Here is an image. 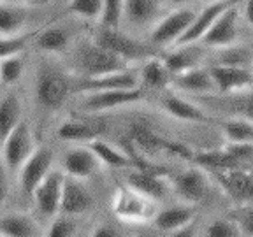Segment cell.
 <instances>
[{"label": "cell", "mask_w": 253, "mask_h": 237, "mask_svg": "<svg viewBox=\"0 0 253 237\" xmlns=\"http://www.w3.org/2000/svg\"><path fill=\"white\" fill-rule=\"evenodd\" d=\"M111 209L118 220L128 225H144L151 223L157 214V200L146 197L144 194L134 190L128 185L116 186L113 198H111Z\"/></svg>", "instance_id": "cell-1"}, {"label": "cell", "mask_w": 253, "mask_h": 237, "mask_svg": "<svg viewBox=\"0 0 253 237\" xmlns=\"http://www.w3.org/2000/svg\"><path fill=\"white\" fill-rule=\"evenodd\" d=\"M78 76L83 78H97V76L111 74L128 69V62L120 58L113 51L102 47L100 44L84 42L78 49Z\"/></svg>", "instance_id": "cell-2"}, {"label": "cell", "mask_w": 253, "mask_h": 237, "mask_svg": "<svg viewBox=\"0 0 253 237\" xmlns=\"http://www.w3.org/2000/svg\"><path fill=\"white\" fill-rule=\"evenodd\" d=\"M36 135L34 130L30 128L27 121L21 119L18 125L12 128V132L4 139V142L0 144V157L4 162L5 169H7L9 176H16L20 167L25 163L32 151L36 150Z\"/></svg>", "instance_id": "cell-3"}, {"label": "cell", "mask_w": 253, "mask_h": 237, "mask_svg": "<svg viewBox=\"0 0 253 237\" xmlns=\"http://www.w3.org/2000/svg\"><path fill=\"white\" fill-rule=\"evenodd\" d=\"M72 91V78L55 69H44L36 81V99L46 111H58Z\"/></svg>", "instance_id": "cell-4"}, {"label": "cell", "mask_w": 253, "mask_h": 237, "mask_svg": "<svg viewBox=\"0 0 253 237\" xmlns=\"http://www.w3.org/2000/svg\"><path fill=\"white\" fill-rule=\"evenodd\" d=\"M146 97L144 88H128V90H99V91H88L83 93L79 99V109L86 113V115H99L111 109H118L123 106H130V104L141 102Z\"/></svg>", "instance_id": "cell-5"}, {"label": "cell", "mask_w": 253, "mask_h": 237, "mask_svg": "<svg viewBox=\"0 0 253 237\" xmlns=\"http://www.w3.org/2000/svg\"><path fill=\"white\" fill-rule=\"evenodd\" d=\"M95 42L113 51L128 63L155 56L153 47L120 32V28H100V32L95 36Z\"/></svg>", "instance_id": "cell-6"}, {"label": "cell", "mask_w": 253, "mask_h": 237, "mask_svg": "<svg viewBox=\"0 0 253 237\" xmlns=\"http://www.w3.org/2000/svg\"><path fill=\"white\" fill-rule=\"evenodd\" d=\"M194 16H195L194 9L186 7V5L176 7L169 14H166L164 18L155 21L150 34V42L157 47L174 46L176 40L183 36V32L192 23Z\"/></svg>", "instance_id": "cell-7"}, {"label": "cell", "mask_w": 253, "mask_h": 237, "mask_svg": "<svg viewBox=\"0 0 253 237\" xmlns=\"http://www.w3.org/2000/svg\"><path fill=\"white\" fill-rule=\"evenodd\" d=\"M53 158H55V155H53L51 148L47 146H37L32 151V155L25 160V163L16 174L18 181H20L21 194L32 197L34 190L46 178V174L53 169Z\"/></svg>", "instance_id": "cell-8"}, {"label": "cell", "mask_w": 253, "mask_h": 237, "mask_svg": "<svg viewBox=\"0 0 253 237\" xmlns=\"http://www.w3.org/2000/svg\"><path fill=\"white\" fill-rule=\"evenodd\" d=\"M214 181L237 204H253V167L239 165L216 170Z\"/></svg>", "instance_id": "cell-9"}, {"label": "cell", "mask_w": 253, "mask_h": 237, "mask_svg": "<svg viewBox=\"0 0 253 237\" xmlns=\"http://www.w3.org/2000/svg\"><path fill=\"white\" fill-rule=\"evenodd\" d=\"M237 28H239V4H230L225 11L218 14L210 30L206 32L199 42L214 49L232 46L237 40Z\"/></svg>", "instance_id": "cell-10"}, {"label": "cell", "mask_w": 253, "mask_h": 237, "mask_svg": "<svg viewBox=\"0 0 253 237\" xmlns=\"http://www.w3.org/2000/svg\"><path fill=\"white\" fill-rule=\"evenodd\" d=\"M210 178L202 167H190L170 179V188L186 204H199L210 194Z\"/></svg>", "instance_id": "cell-11"}, {"label": "cell", "mask_w": 253, "mask_h": 237, "mask_svg": "<svg viewBox=\"0 0 253 237\" xmlns=\"http://www.w3.org/2000/svg\"><path fill=\"white\" fill-rule=\"evenodd\" d=\"M63 179H65L63 170L60 172V170L51 169L32 194L36 211L46 220H51L55 214L60 213V197H62Z\"/></svg>", "instance_id": "cell-12"}, {"label": "cell", "mask_w": 253, "mask_h": 237, "mask_svg": "<svg viewBox=\"0 0 253 237\" xmlns=\"http://www.w3.org/2000/svg\"><path fill=\"white\" fill-rule=\"evenodd\" d=\"M139 74L130 69L120 72H111V74L97 76V78H78L72 79V91L74 93H88V91H99V90H128V88H137Z\"/></svg>", "instance_id": "cell-13"}, {"label": "cell", "mask_w": 253, "mask_h": 237, "mask_svg": "<svg viewBox=\"0 0 253 237\" xmlns=\"http://www.w3.org/2000/svg\"><path fill=\"white\" fill-rule=\"evenodd\" d=\"M210 74L213 78L214 90L221 95H236L253 88V72L246 67L214 63L210 67Z\"/></svg>", "instance_id": "cell-14"}, {"label": "cell", "mask_w": 253, "mask_h": 237, "mask_svg": "<svg viewBox=\"0 0 253 237\" xmlns=\"http://www.w3.org/2000/svg\"><path fill=\"white\" fill-rule=\"evenodd\" d=\"M100 165H102L100 160L88 144L86 146L74 144L67 148L62 157V170L65 176L71 178L88 179L99 172Z\"/></svg>", "instance_id": "cell-15"}, {"label": "cell", "mask_w": 253, "mask_h": 237, "mask_svg": "<svg viewBox=\"0 0 253 237\" xmlns=\"http://www.w3.org/2000/svg\"><path fill=\"white\" fill-rule=\"evenodd\" d=\"M71 118L65 119L56 128V137L65 142H90L97 137H102L107 130V123L104 119L93 118Z\"/></svg>", "instance_id": "cell-16"}, {"label": "cell", "mask_w": 253, "mask_h": 237, "mask_svg": "<svg viewBox=\"0 0 253 237\" xmlns=\"http://www.w3.org/2000/svg\"><path fill=\"white\" fill-rule=\"evenodd\" d=\"M83 179L65 176L62 186V197H60V213L71 214V216H83L91 209L93 197L90 190L83 185Z\"/></svg>", "instance_id": "cell-17"}, {"label": "cell", "mask_w": 253, "mask_h": 237, "mask_svg": "<svg viewBox=\"0 0 253 237\" xmlns=\"http://www.w3.org/2000/svg\"><path fill=\"white\" fill-rule=\"evenodd\" d=\"M126 185L134 190L144 194L153 200H160L167 195L170 183L167 181L166 169L157 170H142V169H128L126 174Z\"/></svg>", "instance_id": "cell-18"}, {"label": "cell", "mask_w": 253, "mask_h": 237, "mask_svg": "<svg viewBox=\"0 0 253 237\" xmlns=\"http://www.w3.org/2000/svg\"><path fill=\"white\" fill-rule=\"evenodd\" d=\"M230 4H236L234 0H216V2H210L201 12H195L194 20L188 25L183 36L176 40L174 46H185V44H197L199 40L204 37V34L210 30L213 21L218 18L221 11H225Z\"/></svg>", "instance_id": "cell-19"}, {"label": "cell", "mask_w": 253, "mask_h": 237, "mask_svg": "<svg viewBox=\"0 0 253 237\" xmlns=\"http://www.w3.org/2000/svg\"><path fill=\"white\" fill-rule=\"evenodd\" d=\"M125 137L134 144V148L142 153L144 157H151V155H157L160 151H166L167 141L169 139L158 135L157 132L153 130V126L148 121H142V119H137V121H132L126 128Z\"/></svg>", "instance_id": "cell-20"}, {"label": "cell", "mask_w": 253, "mask_h": 237, "mask_svg": "<svg viewBox=\"0 0 253 237\" xmlns=\"http://www.w3.org/2000/svg\"><path fill=\"white\" fill-rule=\"evenodd\" d=\"M197 216V211H195L194 204H178V205H170L166 209L157 211L155 218L151 220L155 230L162 234H169L172 236L174 232H178L179 229H183L185 225L195 221Z\"/></svg>", "instance_id": "cell-21"}, {"label": "cell", "mask_w": 253, "mask_h": 237, "mask_svg": "<svg viewBox=\"0 0 253 237\" xmlns=\"http://www.w3.org/2000/svg\"><path fill=\"white\" fill-rule=\"evenodd\" d=\"M170 86L176 88L178 91L195 93V95H206L216 91L214 90L213 78L210 74V69H204L201 65L174 74L170 78Z\"/></svg>", "instance_id": "cell-22"}, {"label": "cell", "mask_w": 253, "mask_h": 237, "mask_svg": "<svg viewBox=\"0 0 253 237\" xmlns=\"http://www.w3.org/2000/svg\"><path fill=\"white\" fill-rule=\"evenodd\" d=\"M164 0H125L123 18L132 27H148L158 20Z\"/></svg>", "instance_id": "cell-23"}, {"label": "cell", "mask_w": 253, "mask_h": 237, "mask_svg": "<svg viewBox=\"0 0 253 237\" xmlns=\"http://www.w3.org/2000/svg\"><path fill=\"white\" fill-rule=\"evenodd\" d=\"M160 104H162V109L174 119L188 123H211V118L206 115L201 107L188 102V100L179 97V95H166Z\"/></svg>", "instance_id": "cell-24"}, {"label": "cell", "mask_w": 253, "mask_h": 237, "mask_svg": "<svg viewBox=\"0 0 253 237\" xmlns=\"http://www.w3.org/2000/svg\"><path fill=\"white\" fill-rule=\"evenodd\" d=\"M72 36L65 27H46L36 32L32 46H36L39 51L49 53V55H60L65 53L71 46Z\"/></svg>", "instance_id": "cell-25"}, {"label": "cell", "mask_w": 253, "mask_h": 237, "mask_svg": "<svg viewBox=\"0 0 253 237\" xmlns=\"http://www.w3.org/2000/svg\"><path fill=\"white\" fill-rule=\"evenodd\" d=\"M41 236V227L25 213L0 214V237H36Z\"/></svg>", "instance_id": "cell-26"}, {"label": "cell", "mask_w": 253, "mask_h": 237, "mask_svg": "<svg viewBox=\"0 0 253 237\" xmlns=\"http://www.w3.org/2000/svg\"><path fill=\"white\" fill-rule=\"evenodd\" d=\"M202 47L195 46V44H185V46H174V49L167 51L162 58V62L166 63V67L169 69L170 74H178L186 69L197 67L199 62L202 58Z\"/></svg>", "instance_id": "cell-27"}, {"label": "cell", "mask_w": 253, "mask_h": 237, "mask_svg": "<svg viewBox=\"0 0 253 237\" xmlns=\"http://www.w3.org/2000/svg\"><path fill=\"white\" fill-rule=\"evenodd\" d=\"M170 78L172 74L166 67L162 58L151 56L142 63L141 72H139V84L144 90H164L170 86Z\"/></svg>", "instance_id": "cell-28"}, {"label": "cell", "mask_w": 253, "mask_h": 237, "mask_svg": "<svg viewBox=\"0 0 253 237\" xmlns=\"http://www.w3.org/2000/svg\"><path fill=\"white\" fill-rule=\"evenodd\" d=\"M86 144L93 150V153L97 155V158H99L100 163H104V165L113 167V169H132L134 167L132 158L122 148L111 146L109 142H106L104 139L97 137L93 141L86 142Z\"/></svg>", "instance_id": "cell-29"}, {"label": "cell", "mask_w": 253, "mask_h": 237, "mask_svg": "<svg viewBox=\"0 0 253 237\" xmlns=\"http://www.w3.org/2000/svg\"><path fill=\"white\" fill-rule=\"evenodd\" d=\"M192 162H194L195 165L202 167L204 170H210V172H216V170H225V169H232V167L241 165L225 148H223V150L195 151Z\"/></svg>", "instance_id": "cell-30"}, {"label": "cell", "mask_w": 253, "mask_h": 237, "mask_svg": "<svg viewBox=\"0 0 253 237\" xmlns=\"http://www.w3.org/2000/svg\"><path fill=\"white\" fill-rule=\"evenodd\" d=\"M21 121V99L16 93H7L0 99V144Z\"/></svg>", "instance_id": "cell-31"}, {"label": "cell", "mask_w": 253, "mask_h": 237, "mask_svg": "<svg viewBox=\"0 0 253 237\" xmlns=\"http://www.w3.org/2000/svg\"><path fill=\"white\" fill-rule=\"evenodd\" d=\"M220 130L227 144H248L253 142V121L245 118H230L220 123Z\"/></svg>", "instance_id": "cell-32"}, {"label": "cell", "mask_w": 253, "mask_h": 237, "mask_svg": "<svg viewBox=\"0 0 253 237\" xmlns=\"http://www.w3.org/2000/svg\"><path fill=\"white\" fill-rule=\"evenodd\" d=\"M28 14L23 7L11 5L7 2L0 4V36L21 34L27 25Z\"/></svg>", "instance_id": "cell-33"}, {"label": "cell", "mask_w": 253, "mask_h": 237, "mask_svg": "<svg viewBox=\"0 0 253 237\" xmlns=\"http://www.w3.org/2000/svg\"><path fill=\"white\" fill-rule=\"evenodd\" d=\"M36 32H21L14 36H0V58L12 55H21L28 46H32V40Z\"/></svg>", "instance_id": "cell-34"}, {"label": "cell", "mask_w": 253, "mask_h": 237, "mask_svg": "<svg viewBox=\"0 0 253 237\" xmlns=\"http://www.w3.org/2000/svg\"><path fill=\"white\" fill-rule=\"evenodd\" d=\"M25 74V60L21 55L0 58V84L11 86L16 84Z\"/></svg>", "instance_id": "cell-35"}, {"label": "cell", "mask_w": 253, "mask_h": 237, "mask_svg": "<svg viewBox=\"0 0 253 237\" xmlns=\"http://www.w3.org/2000/svg\"><path fill=\"white\" fill-rule=\"evenodd\" d=\"M67 11L81 20L95 21L102 12V0H69Z\"/></svg>", "instance_id": "cell-36"}, {"label": "cell", "mask_w": 253, "mask_h": 237, "mask_svg": "<svg viewBox=\"0 0 253 237\" xmlns=\"http://www.w3.org/2000/svg\"><path fill=\"white\" fill-rule=\"evenodd\" d=\"M78 234V223L74 216L65 213H58L51 218V223L47 227V237H74Z\"/></svg>", "instance_id": "cell-37"}, {"label": "cell", "mask_w": 253, "mask_h": 237, "mask_svg": "<svg viewBox=\"0 0 253 237\" xmlns=\"http://www.w3.org/2000/svg\"><path fill=\"white\" fill-rule=\"evenodd\" d=\"M123 2L125 0H102L100 25L102 28H120L123 20Z\"/></svg>", "instance_id": "cell-38"}, {"label": "cell", "mask_w": 253, "mask_h": 237, "mask_svg": "<svg viewBox=\"0 0 253 237\" xmlns=\"http://www.w3.org/2000/svg\"><path fill=\"white\" fill-rule=\"evenodd\" d=\"M252 60V53L243 46H227L221 47L220 55L216 58V63H223V65H239V67H246V63Z\"/></svg>", "instance_id": "cell-39"}, {"label": "cell", "mask_w": 253, "mask_h": 237, "mask_svg": "<svg viewBox=\"0 0 253 237\" xmlns=\"http://www.w3.org/2000/svg\"><path fill=\"white\" fill-rule=\"evenodd\" d=\"M229 218L236 221L241 236H253V204H239L230 211Z\"/></svg>", "instance_id": "cell-40"}, {"label": "cell", "mask_w": 253, "mask_h": 237, "mask_svg": "<svg viewBox=\"0 0 253 237\" xmlns=\"http://www.w3.org/2000/svg\"><path fill=\"white\" fill-rule=\"evenodd\" d=\"M206 236L210 237H237L241 236L239 227L236 225V221L232 218H218V220L211 221L210 225L204 230Z\"/></svg>", "instance_id": "cell-41"}, {"label": "cell", "mask_w": 253, "mask_h": 237, "mask_svg": "<svg viewBox=\"0 0 253 237\" xmlns=\"http://www.w3.org/2000/svg\"><path fill=\"white\" fill-rule=\"evenodd\" d=\"M232 109L239 118L253 121V88L232 95Z\"/></svg>", "instance_id": "cell-42"}, {"label": "cell", "mask_w": 253, "mask_h": 237, "mask_svg": "<svg viewBox=\"0 0 253 237\" xmlns=\"http://www.w3.org/2000/svg\"><path fill=\"white\" fill-rule=\"evenodd\" d=\"M91 236L93 237H118L120 232H118L116 227L102 223V225H97L93 230H91Z\"/></svg>", "instance_id": "cell-43"}, {"label": "cell", "mask_w": 253, "mask_h": 237, "mask_svg": "<svg viewBox=\"0 0 253 237\" xmlns=\"http://www.w3.org/2000/svg\"><path fill=\"white\" fill-rule=\"evenodd\" d=\"M7 188H9V172L5 169L4 162H2V157H0V204L7 195Z\"/></svg>", "instance_id": "cell-44"}, {"label": "cell", "mask_w": 253, "mask_h": 237, "mask_svg": "<svg viewBox=\"0 0 253 237\" xmlns=\"http://www.w3.org/2000/svg\"><path fill=\"white\" fill-rule=\"evenodd\" d=\"M243 2V18L250 27H253V0H241Z\"/></svg>", "instance_id": "cell-45"}, {"label": "cell", "mask_w": 253, "mask_h": 237, "mask_svg": "<svg viewBox=\"0 0 253 237\" xmlns=\"http://www.w3.org/2000/svg\"><path fill=\"white\" fill-rule=\"evenodd\" d=\"M169 4H172L174 7H183V5H186V4H190L192 0H167Z\"/></svg>", "instance_id": "cell-46"}, {"label": "cell", "mask_w": 253, "mask_h": 237, "mask_svg": "<svg viewBox=\"0 0 253 237\" xmlns=\"http://www.w3.org/2000/svg\"><path fill=\"white\" fill-rule=\"evenodd\" d=\"M25 4H32V5H41V4H47L49 0H21Z\"/></svg>", "instance_id": "cell-47"}, {"label": "cell", "mask_w": 253, "mask_h": 237, "mask_svg": "<svg viewBox=\"0 0 253 237\" xmlns=\"http://www.w3.org/2000/svg\"><path fill=\"white\" fill-rule=\"evenodd\" d=\"M206 2H208V4H210V2H216V0H206Z\"/></svg>", "instance_id": "cell-48"}, {"label": "cell", "mask_w": 253, "mask_h": 237, "mask_svg": "<svg viewBox=\"0 0 253 237\" xmlns=\"http://www.w3.org/2000/svg\"><path fill=\"white\" fill-rule=\"evenodd\" d=\"M4 2H9V0H0V4H4Z\"/></svg>", "instance_id": "cell-49"}, {"label": "cell", "mask_w": 253, "mask_h": 237, "mask_svg": "<svg viewBox=\"0 0 253 237\" xmlns=\"http://www.w3.org/2000/svg\"><path fill=\"white\" fill-rule=\"evenodd\" d=\"M234 2H236V4H239V2H241V0H234Z\"/></svg>", "instance_id": "cell-50"}]
</instances>
